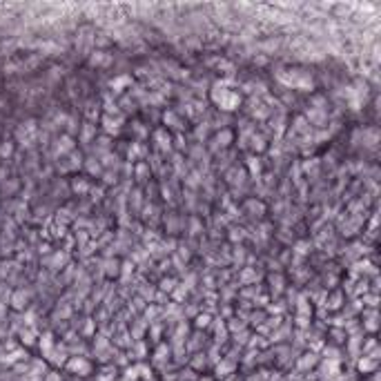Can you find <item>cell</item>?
<instances>
[{"instance_id":"cell-8","label":"cell","mask_w":381,"mask_h":381,"mask_svg":"<svg viewBox=\"0 0 381 381\" xmlns=\"http://www.w3.org/2000/svg\"><path fill=\"white\" fill-rule=\"evenodd\" d=\"M11 152H14V143L11 141H5V143L0 145V159H9Z\"/></svg>"},{"instance_id":"cell-6","label":"cell","mask_w":381,"mask_h":381,"mask_svg":"<svg viewBox=\"0 0 381 381\" xmlns=\"http://www.w3.org/2000/svg\"><path fill=\"white\" fill-rule=\"evenodd\" d=\"M20 339H22V344H25V345H34V344H36V332L27 328V330H22V332H20Z\"/></svg>"},{"instance_id":"cell-2","label":"cell","mask_w":381,"mask_h":381,"mask_svg":"<svg viewBox=\"0 0 381 381\" xmlns=\"http://www.w3.org/2000/svg\"><path fill=\"white\" fill-rule=\"evenodd\" d=\"M319 363V355L317 352H306V355H301L299 359H296V368L301 372H308L310 368H314V365Z\"/></svg>"},{"instance_id":"cell-11","label":"cell","mask_w":381,"mask_h":381,"mask_svg":"<svg viewBox=\"0 0 381 381\" xmlns=\"http://www.w3.org/2000/svg\"><path fill=\"white\" fill-rule=\"evenodd\" d=\"M45 381H60V375L58 372H47V377H42Z\"/></svg>"},{"instance_id":"cell-1","label":"cell","mask_w":381,"mask_h":381,"mask_svg":"<svg viewBox=\"0 0 381 381\" xmlns=\"http://www.w3.org/2000/svg\"><path fill=\"white\" fill-rule=\"evenodd\" d=\"M67 370L74 372V375H80V377H87L91 372V363L87 361V357H69L67 359Z\"/></svg>"},{"instance_id":"cell-9","label":"cell","mask_w":381,"mask_h":381,"mask_svg":"<svg viewBox=\"0 0 381 381\" xmlns=\"http://www.w3.org/2000/svg\"><path fill=\"white\" fill-rule=\"evenodd\" d=\"M105 127H107V132H118V121H114V118H109V116H105Z\"/></svg>"},{"instance_id":"cell-10","label":"cell","mask_w":381,"mask_h":381,"mask_svg":"<svg viewBox=\"0 0 381 381\" xmlns=\"http://www.w3.org/2000/svg\"><path fill=\"white\" fill-rule=\"evenodd\" d=\"M207 323H210V314H201V317L196 319V326H199V328H207Z\"/></svg>"},{"instance_id":"cell-7","label":"cell","mask_w":381,"mask_h":381,"mask_svg":"<svg viewBox=\"0 0 381 381\" xmlns=\"http://www.w3.org/2000/svg\"><path fill=\"white\" fill-rule=\"evenodd\" d=\"M72 147H74V145H72V138H69V136H63V138L58 141V145H56V149H58L60 154H63V152H69Z\"/></svg>"},{"instance_id":"cell-4","label":"cell","mask_w":381,"mask_h":381,"mask_svg":"<svg viewBox=\"0 0 381 381\" xmlns=\"http://www.w3.org/2000/svg\"><path fill=\"white\" fill-rule=\"evenodd\" d=\"M234 363L232 361H228V359H221V363L217 365V372H218V377H230V375H234Z\"/></svg>"},{"instance_id":"cell-3","label":"cell","mask_w":381,"mask_h":381,"mask_svg":"<svg viewBox=\"0 0 381 381\" xmlns=\"http://www.w3.org/2000/svg\"><path fill=\"white\" fill-rule=\"evenodd\" d=\"M357 368H359V372H375L377 370V359H370V357H363V359L357 361Z\"/></svg>"},{"instance_id":"cell-5","label":"cell","mask_w":381,"mask_h":381,"mask_svg":"<svg viewBox=\"0 0 381 381\" xmlns=\"http://www.w3.org/2000/svg\"><path fill=\"white\" fill-rule=\"evenodd\" d=\"M11 303H14L16 310H22V308L27 306V294H25V292H16V294L11 296Z\"/></svg>"}]
</instances>
